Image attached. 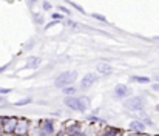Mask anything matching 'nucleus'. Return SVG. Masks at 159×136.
Wrapping results in <instances>:
<instances>
[{"mask_svg": "<svg viewBox=\"0 0 159 136\" xmlns=\"http://www.w3.org/2000/svg\"><path fill=\"white\" fill-rule=\"evenodd\" d=\"M34 19H36V22H37L39 25L43 23V17H42V14H34Z\"/></svg>", "mask_w": 159, "mask_h": 136, "instance_id": "nucleus-18", "label": "nucleus"}, {"mask_svg": "<svg viewBox=\"0 0 159 136\" xmlns=\"http://www.w3.org/2000/svg\"><path fill=\"white\" fill-rule=\"evenodd\" d=\"M30 129H31V122H30L26 118H19V119H17L16 130H14V135L12 136H28Z\"/></svg>", "mask_w": 159, "mask_h": 136, "instance_id": "nucleus-4", "label": "nucleus"}, {"mask_svg": "<svg viewBox=\"0 0 159 136\" xmlns=\"http://www.w3.org/2000/svg\"><path fill=\"white\" fill-rule=\"evenodd\" d=\"M42 6H43V9H45V11L51 9V3H50V2H43V5H42Z\"/></svg>", "mask_w": 159, "mask_h": 136, "instance_id": "nucleus-21", "label": "nucleus"}, {"mask_svg": "<svg viewBox=\"0 0 159 136\" xmlns=\"http://www.w3.org/2000/svg\"><path fill=\"white\" fill-rule=\"evenodd\" d=\"M77 81V71H63L54 79V85L57 88H65L73 85Z\"/></svg>", "mask_w": 159, "mask_h": 136, "instance_id": "nucleus-2", "label": "nucleus"}, {"mask_svg": "<svg viewBox=\"0 0 159 136\" xmlns=\"http://www.w3.org/2000/svg\"><path fill=\"white\" fill-rule=\"evenodd\" d=\"M40 62H42V59H40V57H28V60H26V63H25V68L36 70V68H39Z\"/></svg>", "mask_w": 159, "mask_h": 136, "instance_id": "nucleus-10", "label": "nucleus"}, {"mask_svg": "<svg viewBox=\"0 0 159 136\" xmlns=\"http://www.w3.org/2000/svg\"><path fill=\"white\" fill-rule=\"evenodd\" d=\"M155 79H156V81H159V74H156V76H155Z\"/></svg>", "mask_w": 159, "mask_h": 136, "instance_id": "nucleus-27", "label": "nucleus"}, {"mask_svg": "<svg viewBox=\"0 0 159 136\" xmlns=\"http://www.w3.org/2000/svg\"><path fill=\"white\" fill-rule=\"evenodd\" d=\"M141 133H134V132H130V133H127V135H124V136H139Z\"/></svg>", "mask_w": 159, "mask_h": 136, "instance_id": "nucleus-23", "label": "nucleus"}, {"mask_svg": "<svg viewBox=\"0 0 159 136\" xmlns=\"http://www.w3.org/2000/svg\"><path fill=\"white\" fill-rule=\"evenodd\" d=\"M0 136H5V133H3V132H0Z\"/></svg>", "mask_w": 159, "mask_h": 136, "instance_id": "nucleus-28", "label": "nucleus"}, {"mask_svg": "<svg viewBox=\"0 0 159 136\" xmlns=\"http://www.w3.org/2000/svg\"><path fill=\"white\" fill-rule=\"evenodd\" d=\"M17 119L19 118H14V116H3V133L5 135L12 136L14 135V130H16V125H17Z\"/></svg>", "mask_w": 159, "mask_h": 136, "instance_id": "nucleus-5", "label": "nucleus"}, {"mask_svg": "<svg viewBox=\"0 0 159 136\" xmlns=\"http://www.w3.org/2000/svg\"><path fill=\"white\" fill-rule=\"evenodd\" d=\"M131 81L133 82H139V84H148L150 82V77H145V76H131Z\"/></svg>", "mask_w": 159, "mask_h": 136, "instance_id": "nucleus-14", "label": "nucleus"}, {"mask_svg": "<svg viewBox=\"0 0 159 136\" xmlns=\"http://www.w3.org/2000/svg\"><path fill=\"white\" fill-rule=\"evenodd\" d=\"M113 94H114L116 97H119V99H124V97H128V96L131 94V88L127 87V85H124V84H119V85L114 87Z\"/></svg>", "mask_w": 159, "mask_h": 136, "instance_id": "nucleus-7", "label": "nucleus"}, {"mask_svg": "<svg viewBox=\"0 0 159 136\" xmlns=\"http://www.w3.org/2000/svg\"><path fill=\"white\" fill-rule=\"evenodd\" d=\"M11 93V88H3V87H0V96H3V94H9Z\"/></svg>", "mask_w": 159, "mask_h": 136, "instance_id": "nucleus-20", "label": "nucleus"}, {"mask_svg": "<svg viewBox=\"0 0 159 136\" xmlns=\"http://www.w3.org/2000/svg\"><path fill=\"white\" fill-rule=\"evenodd\" d=\"M62 93H63L65 96H76V93H77V87H73V85L65 87V88H62Z\"/></svg>", "mask_w": 159, "mask_h": 136, "instance_id": "nucleus-13", "label": "nucleus"}, {"mask_svg": "<svg viewBox=\"0 0 159 136\" xmlns=\"http://www.w3.org/2000/svg\"><path fill=\"white\" fill-rule=\"evenodd\" d=\"M70 136H85V133L84 132H77V133H73V135H70Z\"/></svg>", "mask_w": 159, "mask_h": 136, "instance_id": "nucleus-24", "label": "nucleus"}, {"mask_svg": "<svg viewBox=\"0 0 159 136\" xmlns=\"http://www.w3.org/2000/svg\"><path fill=\"white\" fill-rule=\"evenodd\" d=\"M119 133H120L119 129H116V127H107L99 136H117Z\"/></svg>", "mask_w": 159, "mask_h": 136, "instance_id": "nucleus-12", "label": "nucleus"}, {"mask_svg": "<svg viewBox=\"0 0 159 136\" xmlns=\"http://www.w3.org/2000/svg\"><path fill=\"white\" fill-rule=\"evenodd\" d=\"M31 102H33V97H23L22 101H17L16 105H17V107H23V105H28V104H31Z\"/></svg>", "mask_w": 159, "mask_h": 136, "instance_id": "nucleus-15", "label": "nucleus"}, {"mask_svg": "<svg viewBox=\"0 0 159 136\" xmlns=\"http://www.w3.org/2000/svg\"><path fill=\"white\" fill-rule=\"evenodd\" d=\"M65 107H68L73 111H79V113H85L90 108V97L87 96H66L63 99Z\"/></svg>", "mask_w": 159, "mask_h": 136, "instance_id": "nucleus-1", "label": "nucleus"}, {"mask_svg": "<svg viewBox=\"0 0 159 136\" xmlns=\"http://www.w3.org/2000/svg\"><path fill=\"white\" fill-rule=\"evenodd\" d=\"M51 19H54V20H63V14H59V12H53L51 14Z\"/></svg>", "mask_w": 159, "mask_h": 136, "instance_id": "nucleus-17", "label": "nucleus"}, {"mask_svg": "<svg viewBox=\"0 0 159 136\" xmlns=\"http://www.w3.org/2000/svg\"><path fill=\"white\" fill-rule=\"evenodd\" d=\"M153 90H155V91H159V84H155V85H153Z\"/></svg>", "mask_w": 159, "mask_h": 136, "instance_id": "nucleus-26", "label": "nucleus"}, {"mask_svg": "<svg viewBox=\"0 0 159 136\" xmlns=\"http://www.w3.org/2000/svg\"><path fill=\"white\" fill-rule=\"evenodd\" d=\"M96 70H98V73L99 74H102V76H108V74H111L113 73V65L111 63H108V62H101V63H98V67H96Z\"/></svg>", "mask_w": 159, "mask_h": 136, "instance_id": "nucleus-9", "label": "nucleus"}, {"mask_svg": "<svg viewBox=\"0 0 159 136\" xmlns=\"http://www.w3.org/2000/svg\"><path fill=\"white\" fill-rule=\"evenodd\" d=\"M125 108H128L130 111H142L145 107V99L142 96H133L130 99H127L124 102Z\"/></svg>", "mask_w": 159, "mask_h": 136, "instance_id": "nucleus-3", "label": "nucleus"}, {"mask_svg": "<svg viewBox=\"0 0 159 136\" xmlns=\"http://www.w3.org/2000/svg\"><path fill=\"white\" fill-rule=\"evenodd\" d=\"M130 132H134V133H144L145 132V122L142 121V119H134V121H131L130 122Z\"/></svg>", "mask_w": 159, "mask_h": 136, "instance_id": "nucleus-8", "label": "nucleus"}, {"mask_svg": "<svg viewBox=\"0 0 159 136\" xmlns=\"http://www.w3.org/2000/svg\"><path fill=\"white\" fill-rule=\"evenodd\" d=\"M8 105H9V102H8L3 96H0V108H2V107H8Z\"/></svg>", "mask_w": 159, "mask_h": 136, "instance_id": "nucleus-19", "label": "nucleus"}, {"mask_svg": "<svg viewBox=\"0 0 159 136\" xmlns=\"http://www.w3.org/2000/svg\"><path fill=\"white\" fill-rule=\"evenodd\" d=\"M65 132H66L68 136L73 135V133H77V132H82V130H80V124H79V122H70V124L66 125Z\"/></svg>", "mask_w": 159, "mask_h": 136, "instance_id": "nucleus-11", "label": "nucleus"}, {"mask_svg": "<svg viewBox=\"0 0 159 136\" xmlns=\"http://www.w3.org/2000/svg\"><path fill=\"white\" fill-rule=\"evenodd\" d=\"M93 17L94 19H98V20H102V22H107V19L104 16H99V14H93Z\"/></svg>", "mask_w": 159, "mask_h": 136, "instance_id": "nucleus-22", "label": "nucleus"}, {"mask_svg": "<svg viewBox=\"0 0 159 136\" xmlns=\"http://www.w3.org/2000/svg\"><path fill=\"white\" fill-rule=\"evenodd\" d=\"M59 11H60V12H63L65 16H71V11H70L68 8H65V6H59Z\"/></svg>", "mask_w": 159, "mask_h": 136, "instance_id": "nucleus-16", "label": "nucleus"}, {"mask_svg": "<svg viewBox=\"0 0 159 136\" xmlns=\"http://www.w3.org/2000/svg\"><path fill=\"white\" fill-rule=\"evenodd\" d=\"M2 130H3V118L0 116V132H2Z\"/></svg>", "mask_w": 159, "mask_h": 136, "instance_id": "nucleus-25", "label": "nucleus"}, {"mask_svg": "<svg viewBox=\"0 0 159 136\" xmlns=\"http://www.w3.org/2000/svg\"><path fill=\"white\" fill-rule=\"evenodd\" d=\"M98 79H99L98 74H94V73H87V74L82 77V81H80V88H82V90L91 88V87L98 82Z\"/></svg>", "mask_w": 159, "mask_h": 136, "instance_id": "nucleus-6", "label": "nucleus"}]
</instances>
